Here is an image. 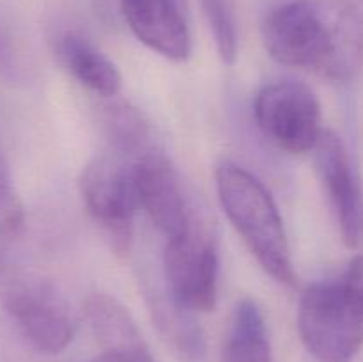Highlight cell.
Masks as SVG:
<instances>
[{
	"label": "cell",
	"mask_w": 363,
	"mask_h": 362,
	"mask_svg": "<svg viewBox=\"0 0 363 362\" xmlns=\"http://www.w3.org/2000/svg\"><path fill=\"white\" fill-rule=\"evenodd\" d=\"M261 31L268 55L284 66L339 84L363 67V16L346 0H293L266 14Z\"/></svg>",
	"instance_id": "cell-1"
},
{
	"label": "cell",
	"mask_w": 363,
	"mask_h": 362,
	"mask_svg": "<svg viewBox=\"0 0 363 362\" xmlns=\"http://www.w3.org/2000/svg\"><path fill=\"white\" fill-rule=\"evenodd\" d=\"M298 332L319 362L353 361L363 346V254L301 293Z\"/></svg>",
	"instance_id": "cell-2"
},
{
	"label": "cell",
	"mask_w": 363,
	"mask_h": 362,
	"mask_svg": "<svg viewBox=\"0 0 363 362\" xmlns=\"http://www.w3.org/2000/svg\"><path fill=\"white\" fill-rule=\"evenodd\" d=\"M215 180L227 219L262 270L277 283L294 284L286 227L268 188L250 170L233 162H223Z\"/></svg>",
	"instance_id": "cell-3"
},
{
	"label": "cell",
	"mask_w": 363,
	"mask_h": 362,
	"mask_svg": "<svg viewBox=\"0 0 363 362\" xmlns=\"http://www.w3.org/2000/svg\"><path fill=\"white\" fill-rule=\"evenodd\" d=\"M0 305L39 353L57 355L73 341L77 323L69 304L46 277L6 265L0 270Z\"/></svg>",
	"instance_id": "cell-4"
},
{
	"label": "cell",
	"mask_w": 363,
	"mask_h": 362,
	"mask_svg": "<svg viewBox=\"0 0 363 362\" xmlns=\"http://www.w3.org/2000/svg\"><path fill=\"white\" fill-rule=\"evenodd\" d=\"M78 190L89 215L99 226L117 256H126L133 245L135 213L138 206L133 180V160L123 155L96 156L78 177Z\"/></svg>",
	"instance_id": "cell-5"
},
{
	"label": "cell",
	"mask_w": 363,
	"mask_h": 362,
	"mask_svg": "<svg viewBox=\"0 0 363 362\" xmlns=\"http://www.w3.org/2000/svg\"><path fill=\"white\" fill-rule=\"evenodd\" d=\"M254 116L264 137L291 155L314 151L325 131L318 96L301 82L264 85L255 96Z\"/></svg>",
	"instance_id": "cell-6"
},
{
	"label": "cell",
	"mask_w": 363,
	"mask_h": 362,
	"mask_svg": "<svg viewBox=\"0 0 363 362\" xmlns=\"http://www.w3.org/2000/svg\"><path fill=\"white\" fill-rule=\"evenodd\" d=\"M218 251L208 227L197 219L181 236L167 240L163 280L170 297L191 312H209L218 300Z\"/></svg>",
	"instance_id": "cell-7"
},
{
	"label": "cell",
	"mask_w": 363,
	"mask_h": 362,
	"mask_svg": "<svg viewBox=\"0 0 363 362\" xmlns=\"http://www.w3.org/2000/svg\"><path fill=\"white\" fill-rule=\"evenodd\" d=\"M133 180L138 206L167 240L184 234L199 219L176 167L158 149L133 160Z\"/></svg>",
	"instance_id": "cell-8"
},
{
	"label": "cell",
	"mask_w": 363,
	"mask_h": 362,
	"mask_svg": "<svg viewBox=\"0 0 363 362\" xmlns=\"http://www.w3.org/2000/svg\"><path fill=\"white\" fill-rule=\"evenodd\" d=\"M312 153L344 245L363 248V192L346 144L335 131L325 130Z\"/></svg>",
	"instance_id": "cell-9"
},
{
	"label": "cell",
	"mask_w": 363,
	"mask_h": 362,
	"mask_svg": "<svg viewBox=\"0 0 363 362\" xmlns=\"http://www.w3.org/2000/svg\"><path fill=\"white\" fill-rule=\"evenodd\" d=\"M128 27L138 41L174 62L191 53L184 0H119Z\"/></svg>",
	"instance_id": "cell-10"
},
{
	"label": "cell",
	"mask_w": 363,
	"mask_h": 362,
	"mask_svg": "<svg viewBox=\"0 0 363 362\" xmlns=\"http://www.w3.org/2000/svg\"><path fill=\"white\" fill-rule=\"evenodd\" d=\"M149 311L156 329L167 346L183 362H202L206 357V339L195 314L177 304L167 287L149 290Z\"/></svg>",
	"instance_id": "cell-11"
},
{
	"label": "cell",
	"mask_w": 363,
	"mask_h": 362,
	"mask_svg": "<svg viewBox=\"0 0 363 362\" xmlns=\"http://www.w3.org/2000/svg\"><path fill=\"white\" fill-rule=\"evenodd\" d=\"M57 53L60 62L82 85L103 98H113L121 91L123 78L116 64L89 39L77 32H66L59 38Z\"/></svg>",
	"instance_id": "cell-12"
},
{
	"label": "cell",
	"mask_w": 363,
	"mask_h": 362,
	"mask_svg": "<svg viewBox=\"0 0 363 362\" xmlns=\"http://www.w3.org/2000/svg\"><path fill=\"white\" fill-rule=\"evenodd\" d=\"M222 362H273L264 316L252 298L236 304L227 325Z\"/></svg>",
	"instance_id": "cell-13"
},
{
	"label": "cell",
	"mask_w": 363,
	"mask_h": 362,
	"mask_svg": "<svg viewBox=\"0 0 363 362\" xmlns=\"http://www.w3.org/2000/svg\"><path fill=\"white\" fill-rule=\"evenodd\" d=\"M85 316L92 334L103 348L144 343V337L130 311L110 295L92 293L85 302Z\"/></svg>",
	"instance_id": "cell-14"
},
{
	"label": "cell",
	"mask_w": 363,
	"mask_h": 362,
	"mask_svg": "<svg viewBox=\"0 0 363 362\" xmlns=\"http://www.w3.org/2000/svg\"><path fill=\"white\" fill-rule=\"evenodd\" d=\"M106 128H108L110 141L119 155H131L135 158L144 153L156 149L152 146L151 128L147 121L137 112V109L126 103H113L106 106L105 117Z\"/></svg>",
	"instance_id": "cell-15"
},
{
	"label": "cell",
	"mask_w": 363,
	"mask_h": 362,
	"mask_svg": "<svg viewBox=\"0 0 363 362\" xmlns=\"http://www.w3.org/2000/svg\"><path fill=\"white\" fill-rule=\"evenodd\" d=\"M34 64L16 23L0 4V80L7 84H25L30 80Z\"/></svg>",
	"instance_id": "cell-16"
},
{
	"label": "cell",
	"mask_w": 363,
	"mask_h": 362,
	"mask_svg": "<svg viewBox=\"0 0 363 362\" xmlns=\"http://www.w3.org/2000/svg\"><path fill=\"white\" fill-rule=\"evenodd\" d=\"M209 25L216 52L223 64L233 66L238 57V21L233 0H199Z\"/></svg>",
	"instance_id": "cell-17"
},
{
	"label": "cell",
	"mask_w": 363,
	"mask_h": 362,
	"mask_svg": "<svg viewBox=\"0 0 363 362\" xmlns=\"http://www.w3.org/2000/svg\"><path fill=\"white\" fill-rule=\"evenodd\" d=\"M25 222V209L11 180L7 156L0 146V238L14 236Z\"/></svg>",
	"instance_id": "cell-18"
},
{
	"label": "cell",
	"mask_w": 363,
	"mask_h": 362,
	"mask_svg": "<svg viewBox=\"0 0 363 362\" xmlns=\"http://www.w3.org/2000/svg\"><path fill=\"white\" fill-rule=\"evenodd\" d=\"M89 362H156V361L144 341V343L128 344V346L103 348L101 353L96 355V357Z\"/></svg>",
	"instance_id": "cell-19"
},
{
	"label": "cell",
	"mask_w": 363,
	"mask_h": 362,
	"mask_svg": "<svg viewBox=\"0 0 363 362\" xmlns=\"http://www.w3.org/2000/svg\"><path fill=\"white\" fill-rule=\"evenodd\" d=\"M7 265V263H4V259L2 258H0V270H2L4 268V266H6Z\"/></svg>",
	"instance_id": "cell-20"
}]
</instances>
